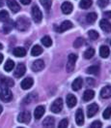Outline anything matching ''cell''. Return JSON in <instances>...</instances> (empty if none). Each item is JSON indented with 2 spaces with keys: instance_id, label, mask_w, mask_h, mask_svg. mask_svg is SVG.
Instances as JSON below:
<instances>
[{
  "instance_id": "3957f363",
  "label": "cell",
  "mask_w": 111,
  "mask_h": 128,
  "mask_svg": "<svg viewBox=\"0 0 111 128\" xmlns=\"http://www.w3.org/2000/svg\"><path fill=\"white\" fill-rule=\"evenodd\" d=\"M63 109V100L62 98H57L53 101V103L50 106V111L54 114H58L62 111Z\"/></svg>"
},
{
  "instance_id": "83f0119b",
  "label": "cell",
  "mask_w": 111,
  "mask_h": 128,
  "mask_svg": "<svg viewBox=\"0 0 111 128\" xmlns=\"http://www.w3.org/2000/svg\"><path fill=\"white\" fill-rule=\"evenodd\" d=\"M42 52H43V48H41L40 46H38V45L34 46V47H33V48L31 50V54L33 56H40Z\"/></svg>"
},
{
  "instance_id": "e0dca14e",
  "label": "cell",
  "mask_w": 111,
  "mask_h": 128,
  "mask_svg": "<svg viewBox=\"0 0 111 128\" xmlns=\"http://www.w3.org/2000/svg\"><path fill=\"white\" fill-rule=\"evenodd\" d=\"M66 101H67V105L69 108H73L76 103H77V100H76V97L72 94H69L66 98Z\"/></svg>"
},
{
  "instance_id": "b9f144b4",
  "label": "cell",
  "mask_w": 111,
  "mask_h": 128,
  "mask_svg": "<svg viewBox=\"0 0 111 128\" xmlns=\"http://www.w3.org/2000/svg\"><path fill=\"white\" fill-rule=\"evenodd\" d=\"M23 5H28V4H30L31 3V0H19Z\"/></svg>"
},
{
  "instance_id": "52a82bcc",
  "label": "cell",
  "mask_w": 111,
  "mask_h": 128,
  "mask_svg": "<svg viewBox=\"0 0 111 128\" xmlns=\"http://www.w3.org/2000/svg\"><path fill=\"white\" fill-rule=\"evenodd\" d=\"M30 120H31V114L29 112H21L17 116V120L21 123H28Z\"/></svg>"
},
{
  "instance_id": "cb8c5ba5",
  "label": "cell",
  "mask_w": 111,
  "mask_h": 128,
  "mask_svg": "<svg viewBox=\"0 0 111 128\" xmlns=\"http://www.w3.org/2000/svg\"><path fill=\"white\" fill-rule=\"evenodd\" d=\"M13 27H14V22L9 20L7 22H5V24L3 26V31H4V33H9L13 29Z\"/></svg>"
},
{
  "instance_id": "9c48e42d",
  "label": "cell",
  "mask_w": 111,
  "mask_h": 128,
  "mask_svg": "<svg viewBox=\"0 0 111 128\" xmlns=\"http://www.w3.org/2000/svg\"><path fill=\"white\" fill-rule=\"evenodd\" d=\"M7 5L13 13H17L18 11H20V6L16 0H7Z\"/></svg>"
},
{
  "instance_id": "5b68a950",
  "label": "cell",
  "mask_w": 111,
  "mask_h": 128,
  "mask_svg": "<svg viewBox=\"0 0 111 128\" xmlns=\"http://www.w3.org/2000/svg\"><path fill=\"white\" fill-rule=\"evenodd\" d=\"M32 18H33L34 22H37V24L41 22H42V18H43V14H42L41 10L36 5L32 7Z\"/></svg>"
},
{
  "instance_id": "4316f807",
  "label": "cell",
  "mask_w": 111,
  "mask_h": 128,
  "mask_svg": "<svg viewBox=\"0 0 111 128\" xmlns=\"http://www.w3.org/2000/svg\"><path fill=\"white\" fill-rule=\"evenodd\" d=\"M97 18H98V16L96 13H89L86 16V22L88 24H94Z\"/></svg>"
},
{
  "instance_id": "836d02e7",
  "label": "cell",
  "mask_w": 111,
  "mask_h": 128,
  "mask_svg": "<svg viewBox=\"0 0 111 128\" xmlns=\"http://www.w3.org/2000/svg\"><path fill=\"white\" fill-rule=\"evenodd\" d=\"M40 3L43 5V7L46 10H49L52 4V0H40Z\"/></svg>"
},
{
  "instance_id": "60d3db41",
  "label": "cell",
  "mask_w": 111,
  "mask_h": 128,
  "mask_svg": "<svg viewBox=\"0 0 111 128\" xmlns=\"http://www.w3.org/2000/svg\"><path fill=\"white\" fill-rule=\"evenodd\" d=\"M103 16L105 18H111V11H106L103 13Z\"/></svg>"
},
{
  "instance_id": "8d00e7d4",
  "label": "cell",
  "mask_w": 111,
  "mask_h": 128,
  "mask_svg": "<svg viewBox=\"0 0 111 128\" xmlns=\"http://www.w3.org/2000/svg\"><path fill=\"white\" fill-rule=\"evenodd\" d=\"M103 116L105 118V120L110 118V116H111V106H109L108 108H106V109L104 110V112H103Z\"/></svg>"
},
{
  "instance_id": "8992f818",
  "label": "cell",
  "mask_w": 111,
  "mask_h": 128,
  "mask_svg": "<svg viewBox=\"0 0 111 128\" xmlns=\"http://www.w3.org/2000/svg\"><path fill=\"white\" fill-rule=\"evenodd\" d=\"M45 68V62L42 59H38L34 61L31 66V69L33 72H40Z\"/></svg>"
},
{
  "instance_id": "44dd1931",
  "label": "cell",
  "mask_w": 111,
  "mask_h": 128,
  "mask_svg": "<svg viewBox=\"0 0 111 128\" xmlns=\"http://www.w3.org/2000/svg\"><path fill=\"white\" fill-rule=\"evenodd\" d=\"M13 54H14V56H16V57H23V56H25V54H26V50L24 48L18 47V48H16L14 50Z\"/></svg>"
},
{
  "instance_id": "ba28073f",
  "label": "cell",
  "mask_w": 111,
  "mask_h": 128,
  "mask_svg": "<svg viewBox=\"0 0 111 128\" xmlns=\"http://www.w3.org/2000/svg\"><path fill=\"white\" fill-rule=\"evenodd\" d=\"M25 72H26V67H25V65L22 63H19L16 66V71L14 73V75H15L16 78H20V77H22L24 74H25Z\"/></svg>"
},
{
  "instance_id": "d590c367",
  "label": "cell",
  "mask_w": 111,
  "mask_h": 128,
  "mask_svg": "<svg viewBox=\"0 0 111 128\" xmlns=\"http://www.w3.org/2000/svg\"><path fill=\"white\" fill-rule=\"evenodd\" d=\"M88 35H89L90 39H92V40H97L99 38V33L96 30H90L88 32Z\"/></svg>"
},
{
  "instance_id": "bcb514c9",
  "label": "cell",
  "mask_w": 111,
  "mask_h": 128,
  "mask_svg": "<svg viewBox=\"0 0 111 128\" xmlns=\"http://www.w3.org/2000/svg\"><path fill=\"white\" fill-rule=\"evenodd\" d=\"M1 48H3V45L0 43V50H1Z\"/></svg>"
},
{
  "instance_id": "ac0fdd59",
  "label": "cell",
  "mask_w": 111,
  "mask_h": 128,
  "mask_svg": "<svg viewBox=\"0 0 111 128\" xmlns=\"http://www.w3.org/2000/svg\"><path fill=\"white\" fill-rule=\"evenodd\" d=\"M46 112L45 110V107L44 106H38L36 109H35V112H34V116L36 120H40L41 118L44 116V114Z\"/></svg>"
},
{
  "instance_id": "4fadbf2b",
  "label": "cell",
  "mask_w": 111,
  "mask_h": 128,
  "mask_svg": "<svg viewBox=\"0 0 111 128\" xmlns=\"http://www.w3.org/2000/svg\"><path fill=\"white\" fill-rule=\"evenodd\" d=\"M72 24H71L70 20H65L63 22L61 25L59 26V28L57 29V31L58 32H64V31H67V30H69V29H71L72 28Z\"/></svg>"
},
{
  "instance_id": "e575fe53",
  "label": "cell",
  "mask_w": 111,
  "mask_h": 128,
  "mask_svg": "<svg viewBox=\"0 0 111 128\" xmlns=\"http://www.w3.org/2000/svg\"><path fill=\"white\" fill-rule=\"evenodd\" d=\"M84 44V40H83V38H81V37H79V38H77L76 40L74 41V43H73V47L74 48H80L82 45Z\"/></svg>"
},
{
  "instance_id": "7a4b0ae2",
  "label": "cell",
  "mask_w": 111,
  "mask_h": 128,
  "mask_svg": "<svg viewBox=\"0 0 111 128\" xmlns=\"http://www.w3.org/2000/svg\"><path fill=\"white\" fill-rule=\"evenodd\" d=\"M15 25H16V29L18 31H26L30 26V22H29V20L27 18L21 16V18H17Z\"/></svg>"
},
{
  "instance_id": "1f68e13d",
  "label": "cell",
  "mask_w": 111,
  "mask_h": 128,
  "mask_svg": "<svg viewBox=\"0 0 111 128\" xmlns=\"http://www.w3.org/2000/svg\"><path fill=\"white\" fill-rule=\"evenodd\" d=\"M42 43H43V45L45 47L48 48V47H50L52 45V40H51V38L49 36H45V37L42 38Z\"/></svg>"
},
{
  "instance_id": "f6af8a7d",
  "label": "cell",
  "mask_w": 111,
  "mask_h": 128,
  "mask_svg": "<svg viewBox=\"0 0 111 128\" xmlns=\"http://www.w3.org/2000/svg\"><path fill=\"white\" fill-rule=\"evenodd\" d=\"M2 111H3V108H2V106L0 105V114H1V112H2Z\"/></svg>"
},
{
  "instance_id": "f35d334b",
  "label": "cell",
  "mask_w": 111,
  "mask_h": 128,
  "mask_svg": "<svg viewBox=\"0 0 111 128\" xmlns=\"http://www.w3.org/2000/svg\"><path fill=\"white\" fill-rule=\"evenodd\" d=\"M69 124V121L67 118H64L59 122V128H66Z\"/></svg>"
},
{
  "instance_id": "7402d4cb",
  "label": "cell",
  "mask_w": 111,
  "mask_h": 128,
  "mask_svg": "<svg viewBox=\"0 0 111 128\" xmlns=\"http://www.w3.org/2000/svg\"><path fill=\"white\" fill-rule=\"evenodd\" d=\"M54 124H55V120L53 118H50V116H48L43 121V126L45 127H53Z\"/></svg>"
},
{
  "instance_id": "f1b7e54d",
  "label": "cell",
  "mask_w": 111,
  "mask_h": 128,
  "mask_svg": "<svg viewBox=\"0 0 111 128\" xmlns=\"http://www.w3.org/2000/svg\"><path fill=\"white\" fill-rule=\"evenodd\" d=\"M100 71V66L99 65H93V66H90L88 67L87 70H86V73L87 74H98Z\"/></svg>"
},
{
  "instance_id": "30bf717a",
  "label": "cell",
  "mask_w": 111,
  "mask_h": 128,
  "mask_svg": "<svg viewBox=\"0 0 111 128\" xmlns=\"http://www.w3.org/2000/svg\"><path fill=\"white\" fill-rule=\"evenodd\" d=\"M99 111V106L94 103V104H90L87 107V116L88 118H92Z\"/></svg>"
},
{
  "instance_id": "603a6c76",
  "label": "cell",
  "mask_w": 111,
  "mask_h": 128,
  "mask_svg": "<svg viewBox=\"0 0 111 128\" xmlns=\"http://www.w3.org/2000/svg\"><path fill=\"white\" fill-rule=\"evenodd\" d=\"M94 96H95V92L91 89H87L83 94V100L84 101H90L94 98Z\"/></svg>"
},
{
  "instance_id": "d6986e66",
  "label": "cell",
  "mask_w": 111,
  "mask_h": 128,
  "mask_svg": "<svg viewBox=\"0 0 111 128\" xmlns=\"http://www.w3.org/2000/svg\"><path fill=\"white\" fill-rule=\"evenodd\" d=\"M82 84H83V80L81 78H76L75 80L72 82V84H71V88L74 91H77V90H79L80 88H81Z\"/></svg>"
},
{
  "instance_id": "ee69618b",
  "label": "cell",
  "mask_w": 111,
  "mask_h": 128,
  "mask_svg": "<svg viewBox=\"0 0 111 128\" xmlns=\"http://www.w3.org/2000/svg\"><path fill=\"white\" fill-rule=\"evenodd\" d=\"M3 4H4V1L3 0H0V7L3 6Z\"/></svg>"
},
{
  "instance_id": "6da1fadb",
  "label": "cell",
  "mask_w": 111,
  "mask_h": 128,
  "mask_svg": "<svg viewBox=\"0 0 111 128\" xmlns=\"http://www.w3.org/2000/svg\"><path fill=\"white\" fill-rule=\"evenodd\" d=\"M0 99L4 102H10L13 99V93L8 86L0 84Z\"/></svg>"
},
{
  "instance_id": "5bb4252c",
  "label": "cell",
  "mask_w": 111,
  "mask_h": 128,
  "mask_svg": "<svg viewBox=\"0 0 111 128\" xmlns=\"http://www.w3.org/2000/svg\"><path fill=\"white\" fill-rule=\"evenodd\" d=\"M33 84H34V80H33L32 78H26V79H24V80L21 82L20 86H21V88H22V89L26 90V89L31 88L32 86H33Z\"/></svg>"
},
{
  "instance_id": "f546056e",
  "label": "cell",
  "mask_w": 111,
  "mask_h": 128,
  "mask_svg": "<svg viewBox=\"0 0 111 128\" xmlns=\"http://www.w3.org/2000/svg\"><path fill=\"white\" fill-rule=\"evenodd\" d=\"M92 6V0H81L79 3V7L82 9H88Z\"/></svg>"
},
{
  "instance_id": "7dc6e473",
  "label": "cell",
  "mask_w": 111,
  "mask_h": 128,
  "mask_svg": "<svg viewBox=\"0 0 111 128\" xmlns=\"http://www.w3.org/2000/svg\"><path fill=\"white\" fill-rule=\"evenodd\" d=\"M110 44H111V42H110Z\"/></svg>"
},
{
  "instance_id": "d4e9b609",
  "label": "cell",
  "mask_w": 111,
  "mask_h": 128,
  "mask_svg": "<svg viewBox=\"0 0 111 128\" xmlns=\"http://www.w3.org/2000/svg\"><path fill=\"white\" fill-rule=\"evenodd\" d=\"M109 54H110V52H109L108 47H106V46H102L101 47V48H100V54H101L102 57L106 58V57H108Z\"/></svg>"
},
{
  "instance_id": "7bdbcfd3",
  "label": "cell",
  "mask_w": 111,
  "mask_h": 128,
  "mask_svg": "<svg viewBox=\"0 0 111 128\" xmlns=\"http://www.w3.org/2000/svg\"><path fill=\"white\" fill-rule=\"evenodd\" d=\"M3 59H4V56H3V54H0V64L2 63Z\"/></svg>"
},
{
  "instance_id": "74e56055",
  "label": "cell",
  "mask_w": 111,
  "mask_h": 128,
  "mask_svg": "<svg viewBox=\"0 0 111 128\" xmlns=\"http://www.w3.org/2000/svg\"><path fill=\"white\" fill-rule=\"evenodd\" d=\"M108 2H109V0H99L98 1V5L101 8H105L108 5Z\"/></svg>"
},
{
  "instance_id": "9a60e30c",
  "label": "cell",
  "mask_w": 111,
  "mask_h": 128,
  "mask_svg": "<svg viewBox=\"0 0 111 128\" xmlns=\"http://www.w3.org/2000/svg\"><path fill=\"white\" fill-rule=\"evenodd\" d=\"M101 97L103 99H108L111 97V86H104L103 88H102L101 90Z\"/></svg>"
},
{
  "instance_id": "d6a6232c",
  "label": "cell",
  "mask_w": 111,
  "mask_h": 128,
  "mask_svg": "<svg viewBox=\"0 0 111 128\" xmlns=\"http://www.w3.org/2000/svg\"><path fill=\"white\" fill-rule=\"evenodd\" d=\"M10 20V18H9V14L7 11H5V10H3V11H0V20L1 22H7Z\"/></svg>"
},
{
  "instance_id": "8fae6325",
  "label": "cell",
  "mask_w": 111,
  "mask_h": 128,
  "mask_svg": "<svg viewBox=\"0 0 111 128\" xmlns=\"http://www.w3.org/2000/svg\"><path fill=\"white\" fill-rule=\"evenodd\" d=\"M72 9H73L72 4H71V2H68V1L67 2H64L63 4H62V6H61V10H62V12H63L65 15L71 14Z\"/></svg>"
},
{
  "instance_id": "2e32d148",
  "label": "cell",
  "mask_w": 111,
  "mask_h": 128,
  "mask_svg": "<svg viewBox=\"0 0 111 128\" xmlns=\"http://www.w3.org/2000/svg\"><path fill=\"white\" fill-rule=\"evenodd\" d=\"M100 26L104 32H107V33L111 32V24L107 20H102L100 22Z\"/></svg>"
},
{
  "instance_id": "ab89813d",
  "label": "cell",
  "mask_w": 111,
  "mask_h": 128,
  "mask_svg": "<svg viewBox=\"0 0 111 128\" xmlns=\"http://www.w3.org/2000/svg\"><path fill=\"white\" fill-rule=\"evenodd\" d=\"M102 122L101 121H99V120H96V121H94L92 124H91V128H100L102 127Z\"/></svg>"
},
{
  "instance_id": "484cf974",
  "label": "cell",
  "mask_w": 111,
  "mask_h": 128,
  "mask_svg": "<svg viewBox=\"0 0 111 128\" xmlns=\"http://www.w3.org/2000/svg\"><path fill=\"white\" fill-rule=\"evenodd\" d=\"M14 67H15V62L12 59H8L6 61L5 65H4V70L7 71V72H10V71H12L14 69Z\"/></svg>"
},
{
  "instance_id": "7c38bea8",
  "label": "cell",
  "mask_w": 111,
  "mask_h": 128,
  "mask_svg": "<svg viewBox=\"0 0 111 128\" xmlns=\"http://www.w3.org/2000/svg\"><path fill=\"white\" fill-rule=\"evenodd\" d=\"M75 121L77 125H83L84 123V114H83V111L81 109H78L76 111V114H75Z\"/></svg>"
},
{
  "instance_id": "ffe728a7",
  "label": "cell",
  "mask_w": 111,
  "mask_h": 128,
  "mask_svg": "<svg viewBox=\"0 0 111 128\" xmlns=\"http://www.w3.org/2000/svg\"><path fill=\"white\" fill-rule=\"evenodd\" d=\"M0 84L8 86V88H12L14 86V80L10 78H6V77H0Z\"/></svg>"
},
{
  "instance_id": "277c9868",
  "label": "cell",
  "mask_w": 111,
  "mask_h": 128,
  "mask_svg": "<svg viewBox=\"0 0 111 128\" xmlns=\"http://www.w3.org/2000/svg\"><path fill=\"white\" fill-rule=\"evenodd\" d=\"M77 59V56L74 54H71L68 56V63H67V66H66V70L67 72L71 73L73 71L74 69V66H75V61Z\"/></svg>"
},
{
  "instance_id": "4dcf8cb0",
  "label": "cell",
  "mask_w": 111,
  "mask_h": 128,
  "mask_svg": "<svg viewBox=\"0 0 111 128\" xmlns=\"http://www.w3.org/2000/svg\"><path fill=\"white\" fill-rule=\"evenodd\" d=\"M94 54H95V50L93 48H89L85 50V52H84V57H85L86 59H90V58H92V57L94 56Z\"/></svg>"
}]
</instances>
